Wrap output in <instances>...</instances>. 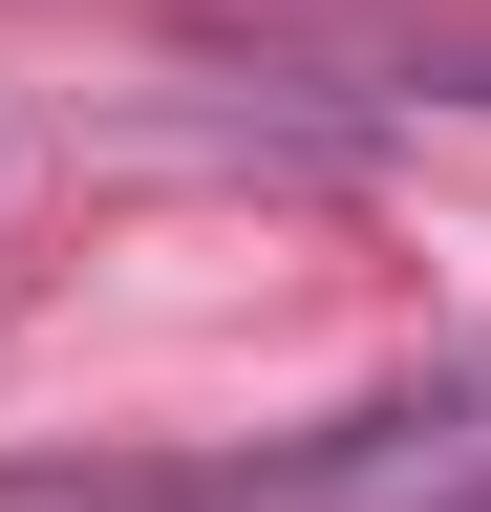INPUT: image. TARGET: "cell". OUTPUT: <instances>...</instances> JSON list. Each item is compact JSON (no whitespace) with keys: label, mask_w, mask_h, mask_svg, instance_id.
Instances as JSON below:
<instances>
[{"label":"cell","mask_w":491,"mask_h":512,"mask_svg":"<svg viewBox=\"0 0 491 512\" xmlns=\"http://www.w3.org/2000/svg\"><path fill=\"white\" fill-rule=\"evenodd\" d=\"M385 86H427V107H491V43H406Z\"/></svg>","instance_id":"6da1fadb"}]
</instances>
